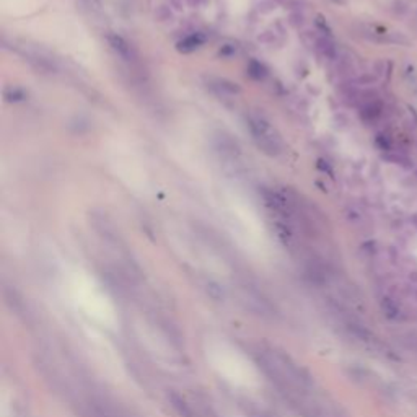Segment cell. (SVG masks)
<instances>
[{
    "instance_id": "1",
    "label": "cell",
    "mask_w": 417,
    "mask_h": 417,
    "mask_svg": "<svg viewBox=\"0 0 417 417\" xmlns=\"http://www.w3.org/2000/svg\"><path fill=\"white\" fill-rule=\"evenodd\" d=\"M248 122L258 147L267 155H279L282 150V142L267 119L262 114H250Z\"/></svg>"
},
{
    "instance_id": "2",
    "label": "cell",
    "mask_w": 417,
    "mask_h": 417,
    "mask_svg": "<svg viewBox=\"0 0 417 417\" xmlns=\"http://www.w3.org/2000/svg\"><path fill=\"white\" fill-rule=\"evenodd\" d=\"M381 113H383V105L377 95H373L367 101H363L360 114H362V119L365 122H375L381 116Z\"/></svg>"
},
{
    "instance_id": "3",
    "label": "cell",
    "mask_w": 417,
    "mask_h": 417,
    "mask_svg": "<svg viewBox=\"0 0 417 417\" xmlns=\"http://www.w3.org/2000/svg\"><path fill=\"white\" fill-rule=\"evenodd\" d=\"M108 42H109V46H111V49L114 51V53L119 57H122L124 61H132V59H134V51H132L129 42H127L122 36L108 35Z\"/></svg>"
},
{
    "instance_id": "4",
    "label": "cell",
    "mask_w": 417,
    "mask_h": 417,
    "mask_svg": "<svg viewBox=\"0 0 417 417\" xmlns=\"http://www.w3.org/2000/svg\"><path fill=\"white\" fill-rule=\"evenodd\" d=\"M202 42H204V38L199 35V33H195V35H191V36L184 38L183 41L178 42V49H180L181 53H192V51L202 46Z\"/></svg>"
},
{
    "instance_id": "5",
    "label": "cell",
    "mask_w": 417,
    "mask_h": 417,
    "mask_svg": "<svg viewBox=\"0 0 417 417\" xmlns=\"http://www.w3.org/2000/svg\"><path fill=\"white\" fill-rule=\"evenodd\" d=\"M248 70H250V75L254 77V79H262V77H264V73H266V69H264V67H262V65H261L259 62H256V61H253V62L250 64Z\"/></svg>"
},
{
    "instance_id": "6",
    "label": "cell",
    "mask_w": 417,
    "mask_h": 417,
    "mask_svg": "<svg viewBox=\"0 0 417 417\" xmlns=\"http://www.w3.org/2000/svg\"><path fill=\"white\" fill-rule=\"evenodd\" d=\"M377 145L383 152H389L391 147H393V145H391V139L388 137V135H385V134H378L377 135Z\"/></svg>"
},
{
    "instance_id": "7",
    "label": "cell",
    "mask_w": 417,
    "mask_h": 417,
    "mask_svg": "<svg viewBox=\"0 0 417 417\" xmlns=\"http://www.w3.org/2000/svg\"><path fill=\"white\" fill-rule=\"evenodd\" d=\"M411 222H412V225L417 228V214H414V215L411 217Z\"/></svg>"
},
{
    "instance_id": "8",
    "label": "cell",
    "mask_w": 417,
    "mask_h": 417,
    "mask_svg": "<svg viewBox=\"0 0 417 417\" xmlns=\"http://www.w3.org/2000/svg\"><path fill=\"white\" fill-rule=\"evenodd\" d=\"M334 2H337V4H341V2H344V0H334Z\"/></svg>"
},
{
    "instance_id": "9",
    "label": "cell",
    "mask_w": 417,
    "mask_h": 417,
    "mask_svg": "<svg viewBox=\"0 0 417 417\" xmlns=\"http://www.w3.org/2000/svg\"><path fill=\"white\" fill-rule=\"evenodd\" d=\"M415 23H417V15H415Z\"/></svg>"
}]
</instances>
